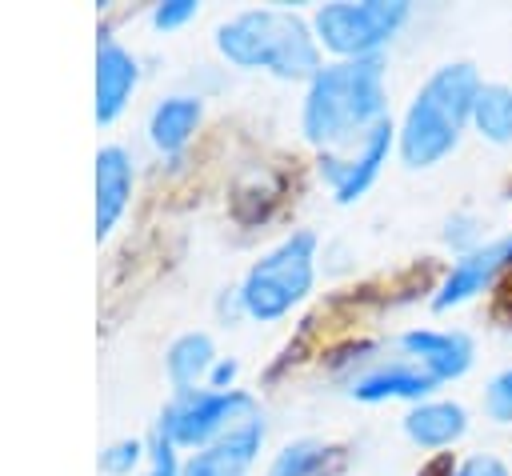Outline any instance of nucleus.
Listing matches in <instances>:
<instances>
[{"instance_id": "0eeeda50", "label": "nucleus", "mask_w": 512, "mask_h": 476, "mask_svg": "<svg viewBox=\"0 0 512 476\" xmlns=\"http://www.w3.org/2000/svg\"><path fill=\"white\" fill-rule=\"evenodd\" d=\"M392 148H396V124L384 120V124H376L356 148H348V152H320L316 168H320V180L332 188L336 204L360 200V196L376 184V176H380V168L388 164Z\"/></svg>"}, {"instance_id": "4468645a", "label": "nucleus", "mask_w": 512, "mask_h": 476, "mask_svg": "<svg viewBox=\"0 0 512 476\" xmlns=\"http://www.w3.org/2000/svg\"><path fill=\"white\" fill-rule=\"evenodd\" d=\"M404 436L424 448V452H440V448H452L456 440H464L468 432V408L456 404V400H420L404 412L400 420Z\"/></svg>"}, {"instance_id": "7ed1b4c3", "label": "nucleus", "mask_w": 512, "mask_h": 476, "mask_svg": "<svg viewBox=\"0 0 512 476\" xmlns=\"http://www.w3.org/2000/svg\"><path fill=\"white\" fill-rule=\"evenodd\" d=\"M216 52L244 72H268L276 80H312L324 68L312 20L292 8H244L216 24Z\"/></svg>"}, {"instance_id": "9d476101", "label": "nucleus", "mask_w": 512, "mask_h": 476, "mask_svg": "<svg viewBox=\"0 0 512 476\" xmlns=\"http://www.w3.org/2000/svg\"><path fill=\"white\" fill-rule=\"evenodd\" d=\"M264 432L268 428H264L260 416L240 420L220 440L204 444L200 452H188L180 476H248L256 456H260V448H264Z\"/></svg>"}, {"instance_id": "6e6552de", "label": "nucleus", "mask_w": 512, "mask_h": 476, "mask_svg": "<svg viewBox=\"0 0 512 476\" xmlns=\"http://www.w3.org/2000/svg\"><path fill=\"white\" fill-rule=\"evenodd\" d=\"M504 272H512V232L484 240L476 248H464L452 268L444 272L436 296H432V312H452L468 300H476L480 292H488Z\"/></svg>"}, {"instance_id": "ddd939ff", "label": "nucleus", "mask_w": 512, "mask_h": 476, "mask_svg": "<svg viewBox=\"0 0 512 476\" xmlns=\"http://www.w3.org/2000/svg\"><path fill=\"white\" fill-rule=\"evenodd\" d=\"M92 164H96V172H92L96 176V240H104L128 212L136 172H132V156L124 144H104Z\"/></svg>"}, {"instance_id": "5701e85b", "label": "nucleus", "mask_w": 512, "mask_h": 476, "mask_svg": "<svg viewBox=\"0 0 512 476\" xmlns=\"http://www.w3.org/2000/svg\"><path fill=\"white\" fill-rule=\"evenodd\" d=\"M236 372H240V364H236V360H228V356H220V360L212 364V372H208V380H204V388H216V392H228V388H232V380H236Z\"/></svg>"}, {"instance_id": "a211bd4d", "label": "nucleus", "mask_w": 512, "mask_h": 476, "mask_svg": "<svg viewBox=\"0 0 512 476\" xmlns=\"http://www.w3.org/2000/svg\"><path fill=\"white\" fill-rule=\"evenodd\" d=\"M328 456H332V448H328L324 440L300 436V440H288V444L272 456L268 476H320L324 464H328Z\"/></svg>"}, {"instance_id": "1a4fd4ad", "label": "nucleus", "mask_w": 512, "mask_h": 476, "mask_svg": "<svg viewBox=\"0 0 512 476\" xmlns=\"http://www.w3.org/2000/svg\"><path fill=\"white\" fill-rule=\"evenodd\" d=\"M396 348L400 356L416 360L436 384L460 380L476 360V344L460 328H408L396 336Z\"/></svg>"}, {"instance_id": "f8f14e48", "label": "nucleus", "mask_w": 512, "mask_h": 476, "mask_svg": "<svg viewBox=\"0 0 512 476\" xmlns=\"http://www.w3.org/2000/svg\"><path fill=\"white\" fill-rule=\"evenodd\" d=\"M136 84H140V60L116 36L104 32L96 40V108H92L96 124H112L128 108Z\"/></svg>"}, {"instance_id": "6ab92c4d", "label": "nucleus", "mask_w": 512, "mask_h": 476, "mask_svg": "<svg viewBox=\"0 0 512 476\" xmlns=\"http://www.w3.org/2000/svg\"><path fill=\"white\" fill-rule=\"evenodd\" d=\"M144 456H148L144 440H136V436L112 440V444L100 452V472H108V476H132V468H136Z\"/></svg>"}, {"instance_id": "2eb2a0df", "label": "nucleus", "mask_w": 512, "mask_h": 476, "mask_svg": "<svg viewBox=\"0 0 512 476\" xmlns=\"http://www.w3.org/2000/svg\"><path fill=\"white\" fill-rule=\"evenodd\" d=\"M200 120H204V104H200V96L172 92V96L156 100V108L148 112V140H152L156 152L172 156V152H180V148L196 136Z\"/></svg>"}, {"instance_id": "9b49d317", "label": "nucleus", "mask_w": 512, "mask_h": 476, "mask_svg": "<svg viewBox=\"0 0 512 476\" xmlns=\"http://www.w3.org/2000/svg\"><path fill=\"white\" fill-rule=\"evenodd\" d=\"M432 388H436V380L408 356L380 360V364H372L348 380V396L360 404H384V400L420 404V400H432Z\"/></svg>"}, {"instance_id": "20e7f679", "label": "nucleus", "mask_w": 512, "mask_h": 476, "mask_svg": "<svg viewBox=\"0 0 512 476\" xmlns=\"http://www.w3.org/2000/svg\"><path fill=\"white\" fill-rule=\"evenodd\" d=\"M316 232L312 228H296L284 240H276L268 252H260V260L248 264L236 300L240 312L248 320L272 324L280 316H288L296 304L308 300L312 284H316Z\"/></svg>"}, {"instance_id": "b1692460", "label": "nucleus", "mask_w": 512, "mask_h": 476, "mask_svg": "<svg viewBox=\"0 0 512 476\" xmlns=\"http://www.w3.org/2000/svg\"><path fill=\"white\" fill-rule=\"evenodd\" d=\"M144 476H180V472H164V468H148Z\"/></svg>"}, {"instance_id": "423d86ee", "label": "nucleus", "mask_w": 512, "mask_h": 476, "mask_svg": "<svg viewBox=\"0 0 512 476\" xmlns=\"http://www.w3.org/2000/svg\"><path fill=\"white\" fill-rule=\"evenodd\" d=\"M260 416V404L252 392L244 388H188V392H172V400L164 404L156 428L176 444V448H192L200 452L204 444L220 440L228 428H236L240 420Z\"/></svg>"}, {"instance_id": "dca6fc26", "label": "nucleus", "mask_w": 512, "mask_h": 476, "mask_svg": "<svg viewBox=\"0 0 512 476\" xmlns=\"http://www.w3.org/2000/svg\"><path fill=\"white\" fill-rule=\"evenodd\" d=\"M216 344L208 332H180L168 352H164V372H168V384L172 392H188V388H200L216 364Z\"/></svg>"}, {"instance_id": "4be33fe9", "label": "nucleus", "mask_w": 512, "mask_h": 476, "mask_svg": "<svg viewBox=\"0 0 512 476\" xmlns=\"http://www.w3.org/2000/svg\"><path fill=\"white\" fill-rule=\"evenodd\" d=\"M196 12H200V4H196V0H160V4H152V28H156V32L184 28Z\"/></svg>"}, {"instance_id": "aec40b11", "label": "nucleus", "mask_w": 512, "mask_h": 476, "mask_svg": "<svg viewBox=\"0 0 512 476\" xmlns=\"http://www.w3.org/2000/svg\"><path fill=\"white\" fill-rule=\"evenodd\" d=\"M428 476H512L508 472V464L500 460V456H492V452H476V456H464V460H440L436 464V472H428Z\"/></svg>"}, {"instance_id": "412c9836", "label": "nucleus", "mask_w": 512, "mask_h": 476, "mask_svg": "<svg viewBox=\"0 0 512 476\" xmlns=\"http://www.w3.org/2000/svg\"><path fill=\"white\" fill-rule=\"evenodd\" d=\"M484 408H488V416H492V420L512 424V368H504V372H496V376L488 380Z\"/></svg>"}, {"instance_id": "f257e3e1", "label": "nucleus", "mask_w": 512, "mask_h": 476, "mask_svg": "<svg viewBox=\"0 0 512 476\" xmlns=\"http://www.w3.org/2000/svg\"><path fill=\"white\" fill-rule=\"evenodd\" d=\"M388 120L384 56L328 60L300 100V132L316 152H348Z\"/></svg>"}, {"instance_id": "f3484780", "label": "nucleus", "mask_w": 512, "mask_h": 476, "mask_svg": "<svg viewBox=\"0 0 512 476\" xmlns=\"http://www.w3.org/2000/svg\"><path fill=\"white\" fill-rule=\"evenodd\" d=\"M472 128L488 144H512V84L484 80L472 104Z\"/></svg>"}, {"instance_id": "39448f33", "label": "nucleus", "mask_w": 512, "mask_h": 476, "mask_svg": "<svg viewBox=\"0 0 512 476\" xmlns=\"http://www.w3.org/2000/svg\"><path fill=\"white\" fill-rule=\"evenodd\" d=\"M408 16V0H336L312 12V32L320 52H332L336 60H364L380 56V48L408 24Z\"/></svg>"}, {"instance_id": "f03ea898", "label": "nucleus", "mask_w": 512, "mask_h": 476, "mask_svg": "<svg viewBox=\"0 0 512 476\" xmlns=\"http://www.w3.org/2000/svg\"><path fill=\"white\" fill-rule=\"evenodd\" d=\"M480 84L484 80L468 60H448L428 72L396 124V152L404 168H436L460 148L464 128H472Z\"/></svg>"}]
</instances>
